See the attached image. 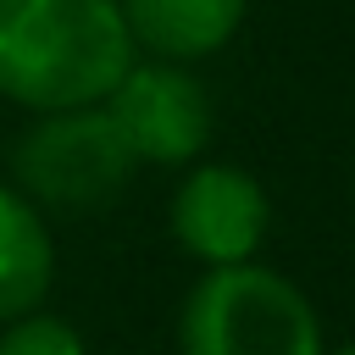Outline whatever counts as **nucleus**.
<instances>
[{
  "mask_svg": "<svg viewBox=\"0 0 355 355\" xmlns=\"http://www.w3.org/2000/svg\"><path fill=\"white\" fill-rule=\"evenodd\" d=\"M116 6L128 33L155 61H172V67L222 50L250 11V0H116Z\"/></svg>",
  "mask_w": 355,
  "mask_h": 355,
  "instance_id": "6",
  "label": "nucleus"
},
{
  "mask_svg": "<svg viewBox=\"0 0 355 355\" xmlns=\"http://www.w3.org/2000/svg\"><path fill=\"white\" fill-rule=\"evenodd\" d=\"M266 189L227 161L194 166L172 194V233L205 266H244L266 239Z\"/></svg>",
  "mask_w": 355,
  "mask_h": 355,
  "instance_id": "5",
  "label": "nucleus"
},
{
  "mask_svg": "<svg viewBox=\"0 0 355 355\" xmlns=\"http://www.w3.org/2000/svg\"><path fill=\"white\" fill-rule=\"evenodd\" d=\"M0 355H89V344H83V333H78L67 316L28 311V316L6 322V333H0Z\"/></svg>",
  "mask_w": 355,
  "mask_h": 355,
  "instance_id": "8",
  "label": "nucleus"
},
{
  "mask_svg": "<svg viewBox=\"0 0 355 355\" xmlns=\"http://www.w3.org/2000/svg\"><path fill=\"white\" fill-rule=\"evenodd\" d=\"M11 172H17V194L39 211H100L122 194L133 155L116 139L111 116L100 105L89 111H55L39 116L17 150H11Z\"/></svg>",
  "mask_w": 355,
  "mask_h": 355,
  "instance_id": "3",
  "label": "nucleus"
},
{
  "mask_svg": "<svg viewBox=\"0 0 355 355\" xmlns=\"http://www.w3.org/2000/svg\"><path fill=\"white\" fill-rule=\"evenodd\" d=\"M183 355H322L316 305L272 266H211L178 322Z\"/></svg>",
  "mask_w": 355,
  "mask_h": 355,
  "instance_id": "2",
  "label": "nucleus"
},
{
  "mask_svg": "<svg viewBox=\"0 0 355 355\" xmlns=\"http://www.w3.org/2000/svg\"><path fill=\"white\" fill-rule=\"evenodd\" d=\"M133 67L116 0H0V94L55 116L105 105Z\"/></svg>",
  "mask_w": 355,
  "mask_h": 355,
  "instance_id": "1",
  "label": "nucleus"
},
{
  "mask_svg": "<svg viewBox=\"0 0 355 355\" xmlns=\"http://www.w3.org/2000/svg\"><path fill=\"white\" fill-rule=\"evenodd\" d=\"M338 355H355V344H344V349H338Z\"/></svg>",
  "mask_w": 355,
  "mask_h": 355,
  "instance_id": "9",
  "label": "nucleus"
},
{
  "mask_svg": "<svg viewBox=\"0 0 355 355\" xmlns=\"http://www.w3.org/2000/svg\"><path fill=\"white\" fill-rule=\"evenodd\" d=\"M50 277H55V244L44 216L11 183H0V322L39 311Z\"/></svg>",
  "mask_w": 355,
  "mask_h": 355,
  "instance_id": "7",
  "label": "nucleus"
},
{
  "mask_svg": "<svg viewBox=\"0 0 355 355\" xmlns=\"http://www.w3.org/2000/svg\"><path fill=\"white\" fill-rule=\"evenodd\" d=\"M100 111L111 116L128 155L150 166H183L211 139V100L200 78L172 61H133Z\"/></svg>",
  "mask_w": 355,
  "mask_h": 355,
  "instance_id": "4",
  "label": "nucleus"
}]
</instances>
